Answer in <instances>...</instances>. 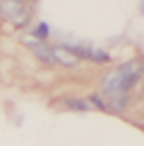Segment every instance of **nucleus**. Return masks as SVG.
I'll list each match as a JSON object with an SVG mask.
<instances>
[{
	"label": "nucleus",
	"mask_w": 144,
	"mask_h": 146,
	"mask_svg": "<svg viewBox=\"0 0 144 146\" xmlns=\"http://www.w3.org/2000/svg\"><path fill=\"white\" fill-rule=\"evenodd\" d=\"M88 61H94V63H109V61H111V56H109L104 50L88 48Z\"/></svg>",
	"instance_id": "obj_6"
},
{
	"label": "nucleus",
	"mask_w": 144,
	"mask_h": 146,
	"mask_svg": "<svg viewBox=\"0 0 144 146\" xmlns=\"http://www.w3.org/2000/svg\"><path fill=\"white\" fill-rule=\"evenodd\" d=\"M25 46L34 52V56L38 61H42L44 65H54V58H52V46L48 42H42V40H27Z\"/></svg>",
	"instance_id": "obj_3"
},
{
	"label": "nucleus",
	"mask_w": 144,
	"mask_h": 146,
	"mask_svg": "<svg viewBox=\"0 0 144 146\" xmlns=\"http://www.w3.org/2000/svg\"><path fill=\"white\" fill-rule=\"evenodd\" d=\"M65 107L71 109V111H80V113L92 109V107H90V102L84 100V98H65Z\"/></svg>",
	"instance_id": "obj_5"
},
{
	"label": "nucleus",
	"mask_w": 144,
	"mask_h": 146,
	"mask_svg": "<svg viewBox=\"0 0 144 146\" xmlns=\"http://www.w3.org/2000/svg\"><path fill=\"white\" fill-rule=\"evenodd\" d=\"M117 71H119V77H121L123 88L129 92L136 84H138V79H140V75H142V63L138 61V58H136V61H127V63L119 65Z\"/></svg>",
	"instance_id": "obj_2"
},
{
	"label": "nucleus",
	"mask_w": 144,
	"mask_h": 146,
	"mask_svg": "<svg viewBox=\"0 0 144 146\" xmlns=\"http://www.w3.org/2000/svg\"><path fill=\"white\" fill-rule=\"evenodd\" d=\"M88 102H92L90 107H94V109H100V111H107V102H104V98L100 94H92L88 98Z\"/></svg>",
	"instance_id": "obj_8"
},
{
	"label": "nucleus",
	"mask_w": 144,
	"mask_h": 146,
	"mask_svg": "<svg viewBox=\"0 0 144 146\" xmlns=\"http://www.w3.org/2000/svg\"><path fill=\"white\" fill-rule=\"evenodd\" d=\"M50 36V29L46 23H38L36 29H34V40H42V42H46V38Z\"/></svg>",
	"instance_id": "obj_7"
},
{
	"label": "nucleus",
	"mask_w": 144,
	"mask_h": 146,
	"mask_svg": "<svg viewBox=\"0 0 144 146\" xmlns=\"http://www.w3.org/2000/svg\"><path fill=\"white\" fill-rule=\"evenodd\" d=\"M0 15L19 29L31 21V13L25 0H0Z\"/></svg>",
	"instance_id": "obj_1"
},
{
	"label": "nucleus",
	"mask_w": 144,
	"mask_h": 146,
	"mask_svg": "<svg viewBox=\"0 0 144 146\" xmlns=\"http://www.w3.org/2000/svg\"><path fill=\"white\" fill-rule=\"evenodd\" d=\"M52 58H54V65H63V67H67V69H73V67H77V65L82 63L73 52H69L65 48V44L52 46Z\"/></svg>",
	"instance_id": "obj_4"
}]
</instances>
